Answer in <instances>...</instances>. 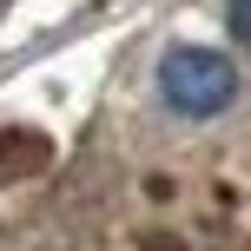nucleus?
Wrapping results in <instances>:
<instances>
[{"label":"nucleus","instance_id":"f257e3e1","mask_svg":"<svg viewBox=\"0 0 251 251\" xmlns=\"http://www.w3.org/2000/svg\"><path fill=\"white\" fill-rule=\"evenodd\" d=\"M159 93H165L172 113L212 119V113H225L238 100V66L225 53H212V47H172L159 60Z\"/></svg>","mask_w":251,"mask_h":251},{"label":"nucleus","instance_id":"f03ea898","mask_svg":"<svg viewBox=\"0 0 251 251\" xmlns=\"http://www.w3.org/2000/svg\"><path fill=\"white\" fill-rule=\"evenodd\" d=\"M225 20H231V33L251 47V0H225Z\"/></svg>","mask_w":251,"mask_h":251}]
</instances>
